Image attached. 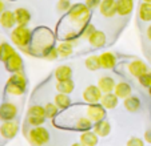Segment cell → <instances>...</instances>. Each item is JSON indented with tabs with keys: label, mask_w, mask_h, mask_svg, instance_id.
I'll return each mask as SVG.
<instances>
[{
	"label": "cell",
	"mask_w": 151,
	"mask_h": 146,
	"mask_svg": "<svg viewBox=\"0 0 151 146\" xmlns=\"http://www.w3.org/2000/svg\"><path fill=\"white\" fill-rule=\"evenodd\" d=\"M15 17H16V24L17 26H28L29 21H31L32 16L31 12L27 8H16L15 9Z\"/></svg>",
	"instance_id": "2e32d148"
},
{
	"label": "cell",
	"mask_w": 151,
	"mask_h": 146,
	"mask_svg": "<svg viewBox=\"0 0 151 146\" xmlns=\"http://www.w3.org/2000/svg\"><path fill=\"white\" fill-rule=\"evenodd\" d=\"M84 65H86V68L88 70H91V72H95V70L102 68V65H100V59L96 55H91V56L87 57L84 61Z\"/></svg>",
	"instance_id": "f546056e"
},
{
	"label": "cell",
	"mask_w": 151,
	"mask_h": 146,
	"mask_svg": "<svg viewBox=\"0 0 151 146\" xmlns=\"http://www.w3.org/2000/svg\"><path fill=\"white\" fill-rule=\"evenodd\" d=\"M28 116H32V117H46V109L42 105H32L28 109Z\"/></svg>",
	"instance_id": "d6a6232c"
},
{
	"label": "cell",
	"mask_w": 151,
	"mask_h": 146,
	"mask_svg": "<svg viewBox=\"0 0 151 146\" xmlns=\"http://www.w3.org/2000/svg\"><path fill=\"white\" fill-rule=\"evenodd\" d=\"M94 126V122L90 120L88 117H79L75 122V128L80 132H87V130H91Z\"/></svg>",
	"instance_id": "f1b7e54d"
},
{
	"label": "cell",
	"mask_w": 151,
	"mask_h": 146,
	"mask_svg": "<svg viewBox=\"0 0 151 146\" xmlns=\"http://www.w3.org/2000/svg\"><path fill=\"white\" fill-rule=\"evenodd\" d=\"M131 92H132V89H131V86H130V84H128V82H124V81L118 82V84L115 85V89H114V93L122 100L127 99L128 96H131Z\"/></svg>",
	"instance_id": "603a6c76"
},
{
	"label": "cell",
	"mask_w": 151,
	"mask_h": 146,
	"mask_svg": "<svg viewBox=\"0 0 151 146\" xmlns=\"http://www.w3.org/2000/svg\"><path fill=\"white\" fill-rule=\"evenodd\" d=\"M0 26L6 29H14L16 24V17H15V12L12 11H4L0 15Z\"/></svg>",
	"instance_id": "7c38bea8"
},
{
	"label": "cell",
	"mask_w": 151,
	"mask_h": 146,
	"mask_svg": "<svg viewBox=\"0 0 151 146\" xmlns=\"http://www.w3.org/2000/svg\"><path fill=\"white\" fill-rule=\"evenodd\" d=\"M58 52H59V56L60 57H68L72 55V52H74V45L71 44V43L68 41H62L59 45H58Z\"/></svg>",
	"instance_id": "4dcf8cb0"
},
{
	"label": "cell",
	"mask_w": 151,
	"mask_h": 146,
	"mask_svg": "<svg viewBox=\"0 0 151 146\" xmlns=\"http://www.w3.org/2000/svg\"><path fill=\"white\" fill-rule=\"evenodd\" d=\"M145 3H151V0H143Z\"/></svg>",
	"instance_id": "f6af8a7d"
},
{
	"label": "cell",
	"mask_w": 151,
	"mask_h": 146,
	"mask_svg": "<svg viewBox=\"0 0 151 146\" xmlns=\"http://www.w3.org/2000/svg\"><path fill=\"white\" fill-rule=\"evenodd\" d=\"M15 48L8 43H1L0 44V61L6 62L12 55L15 53Z\"/></svg>",
	"instance_id": "83f0119b"
},
{
	"label": "cell",
	"mask_w": 151,
	"mask_h": 146,
	"mask_svg": "<svg viewBox=\"0 0 151 146\" xmlns=\"http://www.w3.org/2000/svg\"><path fill=\"white\" fill-rule=\"evenodd\" d=\"M102 0H86V6L88 7L90 9H95V8H99Z\"/></svg>",
	"instance_id": "ab89813d"
},
{
	"label": "cell",
	"mask_w": 151,
	"mask_h": 146,
	"mask_svg": "<svg viewBox=\"0 0 151 146\" xmlns=\"http://www.w3.org/2000/svg\"><path fill=\"white\" fill-rule=\"evenodd\" d=\"M54 102H55V105L62 110H66L71 106V99H70L68 94H64V93H58V94L55 96Z\"/></svg>",
	"instance_id": "cb8c5ba5"
},
{
	"label": "cell",
	"mask_w": 151,
	"mask_h": 146,
	"mask_svg": "<svg viewBox=\"0 0 151 146\" xmlns=\"http://www.w3.org/2000/svg\"><path fill=\"white\" fill-rule=\"evenodd\" d=\"M99 140H98V134L94 130H87V132H82L80 134V143L83 146H96Z\"/></svg>",
	"instance_id": "ffe728a7"
},
{
	"label": "cell",
	"mask_w": 151,
	"mask_h": 146,
	"mask_svg": "<svg viewBox=\"0 0 151 146\" xmlns=\"http://www.w3.org/2000/svg\"><path fill=\"white\" fill-rule=\"evenodd\" d=\"M71 146H83V145H82V143H80V142H75V143H72Z\"/></svg>",
	"instance_id": "ee69618b"
},
{
	"label": "cell",
	"mask_w": 151,
	"mask_h": 146,
	"mask_svg": "<svg viewBox=\"0 0 151 146\" xmlns=\"http://www.w3.org/2000/svg\"><path fill=\"white\" fill-rule=\"evenodd\" d=\"M4 64H6V69L11 73L23 72V59L17 52H15Z\"/></svg>",
	"instance_id": "9c48e42d"
},
{
	"label": "cell",
	"mask_w": 151,
	"mask_h": 146,
	"mask_svg": "<svg viewBox=\"0 0 151 146\" xmlns=\"http://www.w3.org/2000/svg\"><path fill=\"white\" fill-rule=\"evenodd\" d=\"M27 121H28V124L31 125V126L35 128V126H42V125L44 124L46 118L44 117H32V116H28Z\"/></svg>",
	"instance_id": "74e56055"
},
{
	"label": "cell",
	"mask_w": 151,
	"mask_h": 146,
	"mask_svg": "<svg viewBox=\"0 0 151 146\" xmlns=\"http://www.w3.org/2000/svg\"><path fill=\"white\" fill-rule=\"evenodd\" d=\"M28 138L35 146H43L48 143L50 141V133L46 128L43 126H35L34 129L29 130Z\"/></svg>",
	"instance_id": "277c9868"
},
{
	"label": "cell",
	"mask_w": 151,
	"mask_h": 146,
	"mask_svg": "<svg viewBox=\"0 0 151 146\" xmlns=\"http://www.w3.org/2000/svg\"><path fill=\"white\" fill-rule=\"evenodd\" d=\"M99 12L104 17H114L116 15V0H102Z\"/></svg>",
	"instance_id": "8fae6325"
},
{
	"label": "cell",
	"mask_w": 151,
	"mask_h": 146,
	"mask_svg": "<svg viewBox=\"0 0 151 146\" xmlns=\"http://www.w3.org/2000/svg\"><path fill=\"white\" fill-rule=\"evenodd\" d=\"M4 11H6V9H4V3H3V1H1V0H0V15L3 13Z\"/></svg>",
	"instance_id": "7bdbcfd3"
},
{
	"label": "cell",
	"mask_w": 151,
	"mask_h": 146,
	"mask_svg": "<svg viewBox=\"0 0 151 146\" xmlns=\"http://www.w3.org/2000/svg\"><path fill=\"white\" fill-rule=\"evenodd\" d=\"M103 93L98 85H88L83 90V100L87 104H98V102H100Z\"/></svg>",
	"instance_id": "8992f818"
},
{
	"label": "cell",
	"mask_w": 151,
	"mask_h": 146,
	"mask_svg": "<svg viewBox=\"0 0 151 146\" xmlns=\"http://www.w3.org/2000/svg\"><path fill=\"white\" fill-rule=\"evenodd\" d=\"M134 9V0H116V13L119 16H128Z\"/></svg>",
	"instance_id": "5bb4252c"
},
{
	"label": "cell",
	"mask_w": 151,
	"mask_h": 146,
	"mask_svg": "<svg viewBox=\"0 0 151 146\" xmlns=\"http://www.w3.org/2000/svg\"><path fill=\"white\" fill-rule=\"evenodd\" d=\"M34 35L27 26H16L11 32V40L17 48L23 49L32 44Z\"/></svg>",
	"instance_id": "7a4b0ae2"
},
{
	"label": "cell",
	"mask_w": 151,
	"mask_h": 146,
	"mask_svg": "<svg viewBox=\"0 0 151 146\" xmlns=\"http://www.w3.org/2000/svg\"><path fill=\"white\" fill-rule=\"evenodd\" d=\"M75 89V82L71 80H64V81H58L56 82V90L59 93H64V94H70Z\"/></svg>",
	"instance_id": "4316f807"
},
{
	"label": "cell",
	"mask_w": 151,
	"mask_h": 146,
	"mask_svg": "<svg viewBox=\"0 0 151 146\" xmlns=\"http://www.w3.org/2000/svg\"><path fill=\"white\" fill-rule=\"evenodd\" d=\"M118 102H119V97H118L114 92L104 93V94L102 96V100H100V104H102L107 110L115 109V108L118 106Z\"/></svg>",
	"instance_id": "ac0fdd59"
},
{
	"label": "cell",
	"mask_w": 151,
	"mask_h": 146,
	"mask_svg": "<svg viewBox=\"0 0 151 146\" xmlns=\"http://www.w3.org/2000/svg\"><path fill=\"white\" fill-rule=\"evenodd\" d=\"M145 140H146V142H148L151 145V129H148L147 132L145 133Z\"/></svg>",
	"instance_id": "60d3db41"
},
{
	"label": "cell",
	"mask_w": 151,
	"mask_h": 146,
	"mask_svg": "<svg viewBox=\"0 0 151 146\" xmlns=\"http://www.w3.org/2000/svg\"><path fill=\"white\" fill-rule=\"evenodd\" d=\"M123 105H124L126 110L130 113H137L140 109V100L137 96H128L127 99L123 100Z\"/></svg>",
	"instance_id": "7402d4cb"
},
{
	"label": "cell",
	"mask_w": 151,
	"mask_h": 146,
	"mask_svg": "<svg viewBox=\"0 0 151 146\" xmlns=\"http://www.w3.org/2000/svg\"><path fill=\"white\" fill-rule=\"evenodd\" d=\"M68 17L74 24H76L79 28H82L84 24L90 23V17H91V9L86 4L82 3H76L75 6L71 7L68 12Z\"/></svg>",
	"instance_id": "3957f363"
},
{
	"label": "cell",
	"mask_w": 151,
	"mask_h": 146,
	"mask_svg": "<svg viewBox=\"0 0 151 146\" xmlns=\"http://www.w3.org/2000/svg\"><path fill=\"white\" fill-rule=\"evenodd\" d=\"M126 146H145V142L139 137H131L127 141V145Z\"/></svg>",
	"instance_id": "f35d334b"
},
{
	"label": "cell",
	"mask_w": 151,
	"mask_h": 146,
	"mask_svg": "<svg viewBox=\"0 0 151 146\" xmlns=\"http://www.w3.org/2000/svg\"><path fill=\"white\" fill-rule=\"evenodd\" d=\"M40 56H42L43 59L48 60V61H55V60H58L60 57L59 52H58V48L52 44L44 48V49L42 51V53H40Z\"/></svg>",
	"instance_id": "d4e9b609"
},
{
	"label": "cell",
	"mask_w": 151,
	"mask_h": 146,
	"mask_svg": "<svg viewBox=\"0 0 151 146\" xmlns=\"http://www.w3.org/2000/svg\"><path fill=\"white\" fill-rule=\"evenodd\" d=\"M17 116V108L12 102H3L0 105V120L3 121H12Z\"/></svg>",
	"instance_id": "ba28073f"
},
{
	"label": "cell",
	"mask_w": 151,
	"mask_h": 146,
	"mask_svg": "<svg viewBox=\"0 0 151 146\" xmlns=\"http://www.w3.org/2000/svg\"><path fill=\"white\" fill-rule=\"evenodd\" d=\"M92 130L98 134V137H107V135L111 133V125H110V122L104 118V120H102V121L94 122Z\"/></svg>",
	"instance_id": "9a60e30c"
},
{
	"label": "cell",
	"mask_w": 151,
	"mask_h": 146,
	"mask_svg": "<svg viewBox=\"0 0 151 146\" xmlns=\"http://www.w3.org/2000/svg\"><path fill=\"white\" fill-rule=\"evenodd\" d=\"M146 33H147V37H148V40L151 41V24L147 27V31H146Z\"/></svg>",
	"instance_id": "b9f144b4"
},
{
	"label": "cell",
	"mask_w": 151,
	"mask_h": 146,
	"mask_svg": "<svg viewBox=\"0 0 151 146\" xmlns=\"http://www.w3.org/2000/svg\"><path fill=\"white\" fill-rule=\"evenodd\" d=\"M128 72L131 73L134 77L139 79L145 73H147L148 70H147V65H146L145 61H142V60H139V59H135L128 64Z\"/></svg>",
	"instance_id": "30bf717a"
},
{
	"label": "cell",
	"mask_w": 151,
	"mask_h": 146,
	"mask_svg": "<svg viewBox=\"0 0 151 146\" xmlns=\"http://www.w3.org/2000/svg\"><path fill=\"white\" fill-rule=\"evenodd\" d=\"M79 37H80L79 33L71 31V32H68V33L66 35V39H64V40H66V41H68V43H71L74 47H76V45L79 44Z\"/></svg>",
	"instance_id": "8d00e7d4"
},
{
	"label": "cell",
	"mask_w": 151,
	"mask_h": 146,
	"mask_svg": "<svg viewBox=\"0 0 151 146\" xmlns=\"http://www.w3.org/2000/svg\"><path fill=\"white\" fill-rule=\"evenodd\" d=\"M27 85L28 81L23 72L12 73L6 84V92L11 96H23L27 90Z\"/></svg>",
	"instance_id": "6da1fadb"
},
{
	"label": "cell",
	"mask_w": 151,
	"mask_h": 146,
	"mask_svg": "<svg viewBox=\"0 0 151 146\" xmlns=\"http://www.w3.org/2000/svg\"><path fill=\"white\" fill-rule=\"evenodd\" d=\"M106 41H107V36L103 31H95L94 33L90 36L88 39V43L92 45L94 48H102L106 45Z\"/></svg>",
	"instance_id": "44dd1931"
},
{
	"label": "cell",
	"mask_w": 151,
	"mask_h": 146,
	"mask_svg": "<svg viewBox=\"0 0 151 146\" xmlns=\"http://www.w3.org/2000/svg\"><path fill=\"white\" fill-rule=\"evenodd\" d=\"M115 85H116V82H115V80L112 79L111 76H103V77H100L99 81H98V86L102 90L103 94H104V93L114 92Z\"/></svg>",
	"instance_id": "e0dca14e"
},
{
	"label": "cell",
	"mask_w": 151,
	"mask_h": 146,
	"mask_svg": "<svg viewBox=\"0 0 151 146\" xmlns=\"http://www.w3.org/2000/svg\"><path fill=\"white\" fill-rule=\"evenodd\" d=\"M72 4L70 0H59L56 4V8L59 12H62V13H64V12H68L70 9H71Z\"/></svg>",
	"instance_id": "d590c367"
},
{
	"label": "cell",
	"mask_w": 151,
	"mask_h": 146,
	"mask_svg": "<svg viewBox=\"0 0 151 146\" xmlns=\"http://www.w3.org/2000/svg\"><path fill=\"white\" fill-rule=\"evenodd\" d=\"M54 76L56 81H64V80H71L72 79V68L68 65H60L55 69Z\"/></svg>",
	"instance_id": "d6986e66"
},
{
	"label": "cell",
	"mask_w": 151,
	"mask_h": 146,
	"mask_svg": "<svg viewBox=\"0 0 151 146\" xmlns=\"http://www.w3.org/2000/svg\"><path fill=\"white\" fill-rule=\"evenodd\" d=\"M102 69H114L116 65V56L112 52H103L99 55Z\"/></svg>",
	"instance_id": "4fadbf2b"
},
{
	"label": "cell",
	"mask_w": 151,
	"mask_h": 146,
	"mask_svg": "<svg viewBox=\"0 0 151 146\" xmlns=\"http://www.w3.org/2000/svg\"><path fill=\"white\" fill-rule=\"evenodd\" d=\"M138 16L142 21L145 23H150L151 21V3H145L143 1L139 6L138 9Z\"/></svg>",
	"instance_id": "484cf974"
},
{
	"label": "cell",
	"mask_w": 151,
	"mask_h": 146,
	"mask_svg": "<svg viewBox=\"0 0 151 146\" xmlns=\"http://www.w3.org/2000/svg\"><path fill=\"white\" fill-rule=\"evenodd\" d=\"M86 114L92 122H98V121H102L106 118L107 116V109L103 106L100 102L98 104H88L87 110H86Z\"/></svg>",
	"instance_id": "5b68a950"
},
{
	"label": "cell",
	"mask_w": 151,
	"mask_h": 146,
	"mask_svg": "<svg viewBox=\"0 0 151 146\" xmlns=\"http://www.w3.org/2000/svg\"><path fill=\"white\" fill-rule=\"evenodd\" d=\"M139 82L142 84V86H145L146 89L148 90V93H150V96H151V73L147 72V73H145L142 77H139Z\"/></svg>",
	"instance_id": "e575fe53"
},
{
	"label": "cell",
	"mask_w": 151,
	"mask_h": 146,
	"mask_svg": "<svg viewBox=\"0 0 151 146\" xmlns=\"http://www.w3.org/2000/svg\"><path fill=\"white\" fill-rule=\"evenodd\" d=\"M96 31V28H95L94 24H91V23H87V24H84V26L82 27V28H79V35H80V39H90V36H91L94 32Z\"/></svg>",
	"instance_id": "1f68e13d"
},
{
	"label": "cell",
	"mask_w": 151,
	"mask_h": 146,
	"mask_svg": "<svg viewBox=\"0 0 151 146\" xmlns=\"http://www.w3.org/2000/svg\"><path fill=\"white\" fill-rule=\"evenodd\" d=\"M17 132H19V125L15 120L12 121H4L1 126H0V134L6 140H12L16 137Z\"/></svg>",
	"instance_id": "52a82bcc"
},
{
	"label": "cell",
	"mask_w": 151,
	"mask_h": 146,
	"mask_svg": "<svg viewBox=\"0 0 151 146\" xmlns=\"http://www.w3.org/2000/svg\"><path fill=\"white\" fill-rule=\"evenodd\" d=\"M44 109H46V117L47 118H54L58 114V110L59 108L55 105V102H48V104L44 105Z\"/></svg>",
	"instance_id": "836d02e7"
}]
</instances>
